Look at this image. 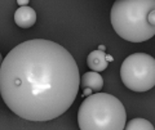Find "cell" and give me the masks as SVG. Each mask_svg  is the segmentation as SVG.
<instances>
[{"mask_svg": "<svg viewBox=\"0 0 155 130\" xmlns=\"http://www.w3.org/2000/svg\"><path fill=\"white\" fill-rule=\"evenodd\" d=\"M79 88L78 63L54 41H23L2 61V98L13 113L28 121L60 117L72 106Z\"/></svg>", "mask_w": 155, "mask_h": 130, "instance_id": "obj_1", "label": "cell"}, {"mask_svg": "<svg viewBox=\"0 0 155 130\" xmlns=\"http://www.w3.org/2000/svg\"><path fill=\"white\" fill-rule=\"evenodd\" d=\"M110 18L122 39L130 43L146 41L155 35V0H116Z\"/></svg>", "mask_w": 155, "mask_h": 130, "instance_id": "obj_2", "label": "cell"}, {"mask_svg": "<svg viewBox=\"0 0 155 130\" xmlns=\"http://www.w3.org/2000/svg\"><path fill=\"white\" fill-rule=\"evenodd\" d=\"M78 124L80 130H123L127 124V113L116 97L98 91L81 102Z\"/></svg>", "mask_w": 155, "mask_h": 130, "instance_id": "obj_3", "label": "cell"}, {"mask_svg": "<svg viewBox=\"0 0 155 130\" xmlns=\"http://www.w3.org/2000/svg\"><path fill=\"white\" fill-rule=\"evenodd\" d=\"M120 78L129 90L147 91L155 85V59L146 53H134L124 59Z\"/></svg>", "mask_w": 155, "mask_h": 130, "instance_id": "obj_4", "label": "cell"}, {"mask_svg": "<svg viewBox=\"0 0 155 130\" xmlns=\"http://www.w3.org/2000/svg\"><path fill=\"white\" fill-rule=\"evenodd\" d=\"M14 22L21 28H30L36 22V12L31 7H19L14 13Z\"/></svg>", "mask_w": 155, "mask_h": 130, "instance_id": "obj_5", "label": "cell"}, {"mask_svg": "<svg viewBox=\"0 0 155 130\" xmlns=\"http://www.w3.org/2000/svg\"><path fill=\"white\" fill-rule=\"evenodd\" d=\"M80 86L83 88H88L94 93H98L101 89L104 88V79L98 72L96 71H91V72H85L80 79Z\"/></svg>", "mask_w": 155, "mask_h": 130, "instance_id": "obj_6", "label": "cell"}, {"mask_svg": "<svg viewBox=\"0 0 155 130\" xmlns=\"http://www.w3.org/2000/svg\"><path fill=\"white\" fill-rule=\"evenodd\" d=\"M107 63L109 62L106 61V53L101 52V50H93L91 52L88 57H87V65L92 71L96 72H101L107 68Z\"/></svg>", "mask_w": 155, "mask_h": 130, "instance_id": "obj_7", "label": "cell"}, {"mask_svg": "<svg viewBox=\"0 0 155 130\" xmlns=\"http://www.w3.org/2000/svg\"><path fill=\"white\" fill-rule=\"evenodd\" d=\"M123 130H155L154 125L145 119H133L128 124H125Z\"/></svg>", "mask_w": 155, "mask_h": 130, "instance_id": "obj_8", "label": "cell"}, {"mask_svg": "<svg viewBox=\"0 0 155 130\" xmlns=\"http://www.w3.org/2000/svg\"><path fill=\"white\" fill-rule=\"evenodd\" d=\"M17 4L19 7H23V5H27L28 4V0H17Z\"/></svg>", "mask_w": 155, "mask_h": 130, "instance_id": "obj_9", "label": "cell"}, {"mask_svg": "<svg viewBox=\"0 0 155 130\" xmlns=\"http://www.w3.org/2000/svg\"><path fill=\"white\" fill-rule=\"evenodd\" d=\"M91 94H92V90L88 89V88H84V95L85 97H88V95H91Z\"/></svg>", "mask_w": 155, "mask_h": 130, "instance_id": "obj_10", "label": "cell"}, {"mask_svg": "<svg viewBox=\"0 0 155 130\" xmlns=\"http://www.w3.org/2000/svg\"><path fill=\"white\" fill-rule=\"evenodd\" d=\"M106 61H113V57H110V55H107V54H106Z\"/></svg>", "mask_w": 155, "mask_h": 130, "instance_id": "obj_11", "label": "cell"}, {"mask_svg": "<svg viewBox=\"0 0 155 130\" xmlns=\"http://www.w3.org/2000/svg\"><path fill=\"white\" fill-rule=\"evenodd\" d=\"M98 50H101V52H105V46H104V45H101V46L98 48Z\"/></svg>", "mask_w": 155, "mask_h": 130, "instance_id": "obj_12", "label": "cell"}, {"mask_svg": "<svg viewBox=\"0 0 155 130\" xmlns=\"http://www.w3.org/2000/svg\"><path fill=\"white\" fill-rule=\"evenodd\" d=\"M2 61H3V57H2V54H0V66H2Z\"/></svg>", "mask_w": 155, "mask_h": 130, "instance_id": "obj_13", "label": "cell"}]
</instances>
